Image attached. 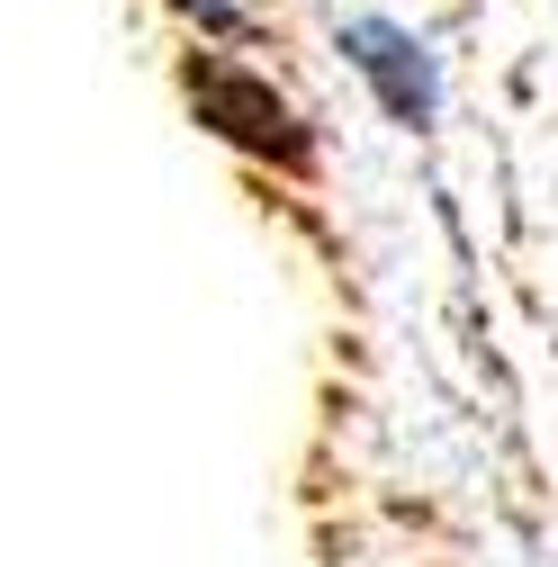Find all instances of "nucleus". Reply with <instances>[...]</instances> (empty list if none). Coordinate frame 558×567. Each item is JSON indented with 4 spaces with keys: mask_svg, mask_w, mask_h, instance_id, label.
<instances>
[{
    "mask_svg": "<svg viewBox=\"0 0 558 567\" xmlns=\"http://www.w3.org/2000/svg\"><path fill=\"white\" fill-rule=\"evenodd\" d=\"M189 100H198L207 126H226L235 145H252L270 163H307V126L270 100V82L235 73V63H189Z\"/></svg>",
    "mask_w": 558,
    "mask_h": 567,
    "instance_id": "nucleus-1",
    "label": "nucleus"
},
{
    "mask_svg": "<svg viewBox=\"0 0 558 567\" xmlns=\"http://www.w3.org/2000/svg\"><path fill=\"white\" fill-rule=\"evenodd\" d=\"M342 54L370 73V91L388 100V117H405V126H424V117H433L442 82H433V54L414 45L405 28H388V19H352V28H342Z\"/></svg>",
    "mask_w": 558,
    "mask_h": 567,
    "instance_id": "nucleus-2",
    "label": "nucleus"
},
{
    "mask_svg": "<svg viewBox=\"0 0 558 567\" xmlns=\"http://www.w3.org/2000/svg\"><path fill=\"white\" fill-rule=\"evenodd\" d=\"M189 19H207V28H235V0H180Z\"/></svg>",
    "mask_w": 558,
    "mask_h": 567,
    "instance_id": "nucleus-3",
    "label": "nucleus"
}]
</instances>
